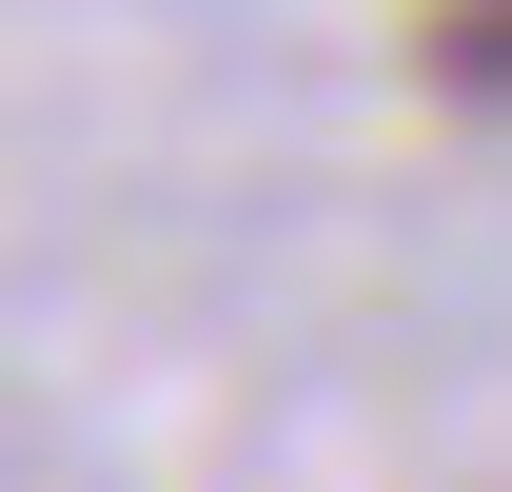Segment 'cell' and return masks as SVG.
<instances>
[{
	"instance_id": "obj_1",
	"label": "cell",
	"mask_w": 512,
	"mask_h": 492,
	"mask_svg": "<svg viewBox=\"0 0 512 492\" xmlns=\"http://www.w3.org/2000/svg\"><path fill=\"white\" fill-rule=\"evenodd\" d=\"M414 60H434L453 99H512V0H434V20H414Z\"/></svg>"
}]
</instances>
